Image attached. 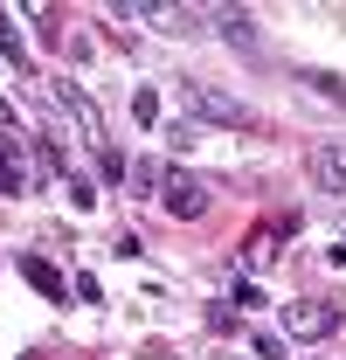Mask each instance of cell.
I'll return each instance as SVG.
<instances>
[{
  "label": "cell",
  "instance_id": "cell-1",
  "mask_svg": "<svg viewBox=\"0 0 346 360\" xmlns=\"http://www.w3.org/2000/svg\"><path fill=\"white\" fill-rule=\"evenodd\" d=\"M153 194H160V208H167L173 222H201L208 215V180H194V174H180V167H160V180H153Z\"/></svg>",
  "mask_w": 346,
  "mask_h": 360
},
{
  "label": "cell",
  "instance_id": "cell-2",
  "mask_svg": "<svg viewBox=\"0 0 346 360\" xmlns=\"http://www.w3.org/2000/svg\"><path fill=\"white\" fill-rule=\"evenodd\" d=\"M180 97H187L194 118H208V125H250V104L229 97V90H215V84H201V77H180Z\"/></svg>",
  "mask_w": 346,
  "mask_h": 360
},
{
  "label": "cell",
  "instance_id": "cell-3",
  "mask_svg": "<svg viewBox=\"0 0 346 360\" xmlns=\"http://www.w3.org/2000/svg\"><path fill=\"white\" fill-rule=\"evenodd\" d=\"M340 305H326V298H298V305H284V333L291 340H333L340 333Z\"/></svg>",
  "mask_w": 346,
  "mask_h": 360
},
{
  "label": "cell",
  "instance_id": "cell-4",
  "mask_svg": "<svg viewBox=\"0 0 346 360\" xmlns=\"http://www.w3.org/2000/svg\"><path fill=\"white\" fill-rule=\"evenodd\" d=\"M56 104H63V118L77 125V139H84L90 153H104V146H111V139H104V111H97L77 84H56Z\"/></svg>",
  "mask_w": 346,
  "mask_h": 360
},
{
  "label": "cell",
  "instance_id": "cell-5",
  "mask_svg": "<svg viewBox=\"0 0 346 360\" xmlns=\"http://www.w3.org/2000/svg\"><path fill=\"white\" fill-rule=\"evenodd\" d=\"M201 21H208V28H215L222 42H236L243 49V56H257V21H250V14H243V7H201Z\"/></svg>",
  "mask_w": 346,
  "mask_h": 360
},
{
  "label": "cell",
  "instance_id": "cell-6",
  "mask_svg": "<svg viewBox=\"0 0 346 360\" xmlns=\"http://www.w3.org/2000/svg\"><path fill=\"white\" fill-rule=\"evenodd\" d=\"M305 167H312V180H319V194L346 201V146H312Z\"/></svg>",
  "mask_w": 346,
  "mask_h": 360
},
{
  "label": "cell",
  "instance_id": "cell-7",
  "mask_svg": "<svg viewBox=\"0 0 346 360\" xmlns=\"http://www.w3.org/2000/svg\"><path fill=\"white\" fill-rule=\"evenodd\" d=\"M291 229H298V215H284V229H257V236H250V250H243V277H257V270L277 264V257H284L277 243H284Z\"/></svg>",
  "mask_w": 346,
  "mask_h": 360
},
{
  "label": "cell",
  "instance_id": "cell-8",
  "mask_svg": "<svg viewBox=\"0 0 346 360\" xmlns=\"http://www.w3.org/2000/svg\"><path fill=\"white\" fill-rule=\"evenodd\" d=\"M14 270H21V277H28V284L42 291L49 305H70V298H77V291H70V277H63V270L49 264V257H21V264H14Z\"/></svg>",
  "mask_w": 346,
  "mask_h": 360
},
{
  "label": "cell",
  "instance_id": "cell-9",
  "mask_svg": "<svg viewBox=\"0 0 346 360\" xmlns=\"http://www.w3.org/2000/svg\"><path fill=\"white\" fill-rule=\"evenodd\" d=\"M132 125H146V132L160 125V90H153V84H139V90H132Z\"/></svg>",
  "mask_w": 346,
  "mask_h": 360
},
{
  "label": "cell",
  "instance_id": "cell-10",
  "mask_svg": "<svg viewBox=\"0 0 346 360\" xmlns=\"http://www.w3.org/2000/svg\"><path fill=\"white\" fill-rule=\"evenodd\" d=\"M63 180H70V208L90 215V208H97V180H84V174H63Z\"/></svg>",
  "mask_w": 346,
  "mask_h": 360
},
{
  "label": "cell",
  "instance_id": "cell-11",
  "mask_svg": "<svg viewBox=\"0 0 346 360\" xmlns=\"http://www.w3.org/2000/svg\"><path fill=\"white\" fill-rule=\"evenodd\" d=\"M70 291H77L84 305H104V284H97V270H77V277H70Z\"/></svg>",
  "mask_w": 346,
  "mask_h": 360
},
{
  "label": "cell",
  "instance_id": "cell-12",
  "mask_svg": "<svg viewBox=\"0 0 346 360\" xmlns=\"http://www.w3.org/2000/svg\"><path fill=\"white\" fill-rule=\"evenodd\" d=\"M305 84L319 90V97H346V77H333V70H305Z\"/></svg>",
  "mask_w": 346,
  "mask_h": 360
},
{
  "label": "cell",
  "instance_id": "cell-13",
  "mask_svg": "<svg viewBox=\"0 0 346 360\" xmlns=\"http://www.w3.org/2000/svg\"><path fill=\"white\" fill-rule=\"evenodd\" d=\"M0 56H7V63H14V70H21V63H28V49H21V35H14V28H7V14H0Z\"/></svg>",
  "mask_w": 346,
  "mask_h": 360
},
{
  "label": "cell",
  "instance_id": "cell-14",
  "mask_svg": "<svg viewBox=\"0 0 346 360\" xmlns=\"http://www.w3.org/2000/svg\"><path fill=\"white\" fill-rule=\"evenodd\" d=\"M236 305H250V312H263L270 298H263V284H257V277H236Z\"/></svg>",
  "mask_w": 346,
  "mask_h": 360
},
{
  "label": "cell",
  "instance_id": "cell-15",
  "mask_svg": "<svg viewBox=\"0 0 346 360\" xmlns=\"http://www.w3.org/2000/svg\"><path fill=\"white\" fill-rule=\"evenodd\" d=\"M250 347H257L263 360H284V340H277V333H250Z\"/></svg>",
  "mask_w": 346,
  "mask_h": 360
},
{
  "label": "cell",
  "instance_id": "cell-16",
  "mask_svg": "<svg viewBox=\"0 0 346 360\" xmlns=\"http://www.w3.org/2000/svg\"><path fill=\"white\" fill-rule=\"evenodd\" d=\"M167 146H173V153H187V146H194V125H187V118H173V125H167Z\"/></svg>",
  "mask_w": 346,
  "mask_h": 360
}]
</instances>
